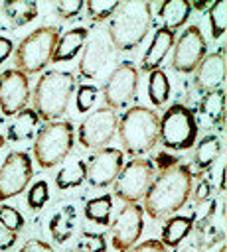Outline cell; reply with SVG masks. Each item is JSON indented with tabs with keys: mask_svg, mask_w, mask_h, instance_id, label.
<instances>
[{
	"mask_svg": "<svg viewBox=\"0 0 227 252\" xmlns=\"http://www.w3.org/2000/svg\"><path fill=\"white\" fill-rule=\"evenodd\" d=\"M207 55V41L197 26H188L174 43L172 69L178 73H191Z\"/></svg>",
	"mask_w": 227,
	"mask_h": 252,
	"instance_id": "5bb4252c",
	"label": "cell"
},
{
	"mask_svg": "<svg viewBox=\"0 0 227 252\" xmlns=\"http://www.w3.org/2000/svg\"><path fill=\"white\" fill-rule=\"evenodd\" d=\"M219 252H227V248H225V246H221V250H219Z\"/></svg>",
	"mask_w": 227,
	"mask_h": 252,
	"instance_id": "bcb514c9",
	"label": "cell"
},
{
	"mask_svg": "<svg viewBox=\"0 0 227 252\" xmlns=\"http://www.w3.org/2000/svg\"><path fill=\"white\" fill-rule=\"evenodd\" d=\"M209 14V26H211V35L215 39H219L225 33V26H227V2L225 0H215L211 2V6L207 8Z\"/></svg>",
	"mask_w": 227,
	"mask_h": 252,
	"instance_id": "4dcf8cb0",
	"label": "cell"
},
{
	"mask_svg": "<svg viewBox=\"0 0 227 252\" xmlns=\"http://www.w3.org/2000/svg\"><path fill=\"white\" fill-rule=\"evenodd\" d=\"M209 181H199V185L195 187V193H193V199H195V203L197 205H201L207 197H209Z\"/></svg>",
	"mask_w": 227,
	"mask_h": 252,
	"instance_id": "b9f144b4",
	"label": "cell"
},
{
	"mask_svg": "<svg viewBox=\"0 0 227 252\" xmlns=\"http://www.w3.org/2000/svg\"><path fill=\"white\" fill-rule=\"evenodd\" d=\"M75 226H77V209L73 205L61 207L49 220V232H51L53 240L59 244L67 242L73 236Z\"/></svg>",
	"mask_w": 227,
	"mask_h": 252,
	"instance_id": "603a6c76",
	"label": "cell"
},
{
	"mask_svg": "<svg viewBox=\"0 0 227 252\" xmlns=\"http://www.w3.org/2000/svg\"><path fill=\"white\" fill-rule=\"evenodd\" d=\"M16 240H18V232H12V230H8V228H4L0 224V250L12 248Z\"/></svg>",
	"mask_w": 227,
	"mask_h": 252,
	"instance_id": "ab89813d",
	"label": "cell"
},
{
	"mask_svg": "<svg viewBox=\"0 0 227 252\" xmlns=\"http://www.w3.org/2000/svg\"><path fill=\"white\" fill-rule=\"evenodd\" d=\"M0 120H2V118H0Z\"/></svg>",
	"mask_w": 227,
	"mask_h": 252,
	"instance_id": "7dc6e473",
	"label": "cell"
},
{
	"mask_svg": "<svg viewBox=\"0 0 227 252\" xmlns=\"http://www.w3.org/2000/svg\"><path fill=\"white\" fill-rule=\"evenodd\" d=\"M87 35H89L87 28H73V30L61 33L57 43H55L51 61L53 63H65V61L75 59L77 53L83 49V45L87 41Z\"/></svg>",
	"mask_w": 227,
	"mask_h": 252,
	"instance_id": "ffe728a7",
	"label": "cell"
},
{
	"mask_svg": "<svg viewBox=\"0 0 227 252\" xmlns=\"http://www.w3.org/2000/svg\"><path fill=\"white\" fill-rule=\"evenodd\" d=\"M39 124V118L36 114L34 108H24L20 110L16 116H14V122L8 124V132H6V138L10 142H24V140H30L36 132Z\"/></svg>",
	"mask_w": 227,
	"mask_h": 252,
	"instance_id": "484cf974",
	"label": "cell"
},
{
	"mask_svg": "<svg viewBox=\"0 0 227 252\" xmlns=\"http://www.w3.org/2000/svg\"><path fill=\"white\" fill-rule=\"evenodd\" d=\"M138 91V69L130 61L118 63L103 85L105 106L111 110L124 108L136 96Z\"/></svg>",
	"mask_w": 227,
	"mask_h": 252,
	"instance_id": "9c48e42d",
	"label": "cell"
},
{
	"mask_svg": "<svg viewBox=\"0 0 227 252\" xmlns=\"http://www.w3.org/2000/svg\"><path fill=\"white\" fill-rule=\"evenodd\" d=\"M47 199H49V187H47L45 181H36V183L30 187L28 197H26L28 207H30V209H36V211L41 209V207L47 203Z\"/></svg>",
	"mask_w": 227,
	"mask_h": 252,
	"instance_id": "e575fe53",
	"label": "cell"
},
{
	"mask_svg": "<svg viewBox=\"0 0 227 252\" xmlns=\"http://www.w3.org/2000/svg\"><path fill=\"white\" fill-rule=\"evenodd\" d=\"M83 8H85V4H83L81 0H61V2L57 4V14H59V18H63V20H71V18H75Z\"/></svg>",
	"mask_w": 227,
	"mask_h": 252,
	"instance_id": "8d00e7d4",
	"label": "cell"
},
{
	"mask_svg": "<svg viewBox=\"0 0 227 252\" xmlns=\"http://www.w3.org/2000/svg\"><path fill=\"white\" fill-rule=\"evenodd\" d=\"M75 142V130L69 120H53L45 122L34 140V158L39 167L49 169L61 163Z\"/></svg>",
	"mask_w": 227,
	"mask_h": 252,
	"instance_id": "8992f818",
	"label": "cell"
},
{
	"mask_svg": "<svg viewBox=\"0 0 227 252\" xmlns=\"http://www.w3.org/2000/svg\"><path fill=\"white\" fill-rule=\"evenodd\" d=\"M59 39V30L55 26H39L30 35H26L14 51V69L24 75H34L45 69L53 57L55 43Z\"/></svg>",
	"mask_w": 227,
	"mask_h": 252,
	"instance_id": "5b68a950",
	"label": "cell"
},
{
	"mask_svg": "<svg viewBox=\"0 0 227 252\" xmlns=\"http://www.w3.org/2000/svg\"><path fill=\"white\" fill-rule=\"evenodd\" d=\"M30 100V79L18 69L0 73V110L4 116H16Z\"/></svg>",
	"mask_w": 227,
	"mask_h": 252,
	"instance_id": "9a60e30c",
	"label": "cell"
},
{
	"mask_svg": "<svg viewBox=\"0 0 227 252\" xmlns=\"http://www.w3.org/2000/svg\"><path fill=\"white\" fill-rule=\"evenodd\" d=\"M148 98L154 106H164L170 98V79L162 69H156L152 73H148Z\"/></svg>",
	"mask_w": 227,
	"mask_h": 252,
	"instance_id": "f1b7e54d",
	"label": "cell"
},
{
	"mask_svg": "<svg viewBox=\"0 0 227 252\" xmlns=\"http://www.w3.org/2000/svg\"><path fill=\"white\" fill-rule=\"evenodd\" d=\"M156 177V167L146 158H132L128 163H124L113 181L114 197H118L122 203H138L144 199L152 179Z\"/></svg>",
	"mask_w": 227,
	"mask_h": 252,
	"instance_id": "ba28073f",
	"label": "cell"
},
{
	"mask_svg": "<svg viewBox=\"0 0 227 252\" xmlns=\"http://www.w3.org/2000/svg\"><path fill=\"white\" fill-rule=\"evenodd\" d=\"M225 83V47L207 53L193 69V87L199 93L221 89Z\"/></svg>",
	"mask_w": 227,
	"mask_h": 252,
	"instance_id": "2e32d148",
	"label": "cell"
},
{
	"mask_svg": "<svg viewBox=\"0 0 227 252\" xmlns=\"http://www.w3.org/2000/svg\"><path fill=\"white\" fill-rule=\"evenodd\" d=\"M12 51H14V43H12V39L0 35V63H4V61L12 55Z\"/></svg>",
	"mask_w": 227,
	"mask_h": 252,
	"instance_id": "7bdbcfd3",
	"label": "cell"
},
{
	"mask_svg": "<svg viewBox=\"0 0 227 252\" xmlns=\"http://www.w3.org/2000/svg\"><path fill=\"white\" fill-rule=\"evenodd\" d=\"M32 177V158L26 152H10L0 165V201H8L20 195Z\"/></svg>",
	"mask_w": 227,
	"mask_h": 252,
	"instance_id": "7c38bea8",
	"label": "cell"
},
{
	"mask_svg": "<svg viewBox=\"0 0 227 252\" xmlns=\"http://www.w3.org/2000/svg\"><path fill=\"white\" fill-rule=\"evenodd\" d=\"M191 183H193V175L189 165L186 163H178L170 169L160 171L152 179L144 195V205H142L144 213L154 220L174 215L191 197L193 191Z\"/></svg>",
	"mask_w": 227,
	"mask_h": 252,
	"instance_id": "6da1fadb",
	"label": "cell"
},
{
	"mask_svg": "<svg viewBox=\"0 0 227 252\" xmlns=\"http://www.w3.org/2000/svg\"><path fill=\"white\" fill-rule=\"evenodd\" d=\"M116 132H118L122 150L132 158H140L158 144L160 116L152 108H146L140 104L130 106L118 118Z\"/></svg>",
	"mask_w": 227,
	"mask_h": 252,
	"instance_id": "3957f363",
	"label": "cell"
},
{
	"mask_svg": "<svg viewBox=\"0 0 227 252\" xmlns=\"http://www.w3.org/2000/svg\"><path fill=\"white\" fill-rule=\"evenodd\" d=\"M189 14H191V8L188 0H164L158 6V16L164 24L162 28H168L172 32L182 28L188 22Z\"/></svg>",
	"mask_w": 227,
	"mask_h": 252,
	"instance_id": "cb8c5ba5",
	"label": "cell"
},
{
	"mask_svg": "<svg viewBox=\"0 0 227 252\" xmlns=\"http://www.w3.org/2000/svg\"><path fill=\"white\" fill-rule=\"evenodd\" d=\"M111 211H113V197L111 195H99L95 199H89L85 203V217L101 226L111 224Z\"/></svg>",
	"mask_w": 227,
	"mask_h": 252,
	"instance_id": "83f0119b",
	"label": "cell"
},
{
	"mask_svg": "<svg viewBox=\"0 0 227 252\" xmlns=\"http://www.w3.org/2000/svg\"><path fill=\"white\" fill-rule=\"evenodd\" d=\"M186 252H188V250H186Z\"/></svg>",
	"mask_w": 227,
	"mask_h": 252,
	"instance_id": "c3c4849f",
	"label": "cell"
},
{
	"mask_svg": "<svg viewBox=\"0 0 227 252\" xmlns=\"http://www.w3.org/2000/svg\"><path fill=\"white\" fill-rule=\"evenodd\" d=\"M126 252H170L160 240H156V238H148V240H144V242H140V244H134L130 250H126Z\"/></svg>",
	"mask_w": 227,
	"mask_h": 252,
	"instance_id": "74e56055",
	"label": "cell"
},
{
	"mask_svg": "<svg viewBox=\"0 0 227 252\" xmlns=\"http://www.w3.org/2000/svg\"><path fill=\"white\" fill-rule=\"evenodd\" d=\"M197 138V122L186 104H172L166 108V112L160 116V132L158 142L172 152H184L189 150L195 144Z\"/></svg>",
	"mask_w": 227,
	"mask_h": 252,
	"instance_id": "52a82bcc",
	"label": "cell"
},
{
	"mask_svg": "<svg viewBox=\"0 0 227 252\" xmlns=\"http://www.w3.org/2000/svg\"><path fill=\"white\" fill-rule=\"evenodd\" d=\"M142 228H144V209L136 203L124 205L109 224L113 248L116 252L130 250L138 242Z\"/></svg>",
	"mask_w": 227,
	"mask_h": 252,
	"instance_id": "8fae6325",
	"label": "cell"
},
{
	"mask_svg": "<svg viewBox=\"0 0 227 252\" xmlns=\"http://www.w3.org/2000/svg\"><path fill=\"white\" fill-rule=\"evenodd\" d=\"M75 250L77 252H105L107 250V238L101 232L85 230V232H81Z\"/></svg>",
	"mask_w": 227,
	"mask_h": 252,
	"instance_id": "d6a6232c",
	"label": "cell"
},
{
	"mask_svg": "<svg viewBox=\"0 0 227 252\" xmlns=\"http://www.w3.org/2000/svg\"><path fill=\"white\" fill-rule=\"evenodd\" d=\"M152 24V6L148 0L120 2L109 22V39L118 51H132L142 43Z\"/></svg>",
	"mask_w": 227,
	"mask_h": 252,
	"instance_id": "7a4b0ae2",
	"label": "cell"
},
{
	"mask_svg": "<svg viewBox=\"0 0 227 252\" xmlns=\"http://www.w3.org/2000/svg\"><path fill=\"white\" fill-rule=\"evenodd\" d=\"M2 12L10 26L20 28L38 16V4L32 0H8L2 4Z\"/></svg>",
	"mask_w": 227,
	"mask_h": 252,
	"instance_id": "4316f807",
	"label": "cell"
},
{
	"mask_svg": "<svg viewBox=\"0 0 227 252\" xmlns=\"http://www.w3.org/2000/svg\"><path fill=\"white\" fill-rule=\"evenodd\" d=\"M209 6H211V2H209V0H203V2H201V0H199V2H189V8H191V10L195 8V10H199V12L207 10Z\"/></svg>",
	"mask_w": 227,
	"mask_h": 252,
	"instance_id": "ee69618b",
	"label": "cell"
},
{
	"mask_svg": "<svg viewBox=\"0 0 227 252\" xmlns=\"http://www.w3.org/2000/svg\"><path fill=\"white\" fill-rule=\"evenodd\" d=\"M221 156V142L215 134H209V136H203L197 146H195V152H193V159H191V175H201L203 171H207L215 159Z\"/></svg>",
	"mask_w": 227,
	"mask_h": 252,
	"instance_id": "44dd1931",
	"label": "cell"
},
{
	"mask_svg": "<svg viewBox=\"0 0 227 252\" xmlns=\"http://www.w3.org/2000/svg\"><path fill=\"white\" fill-rule=\"evenodd\" d=\"M75 91V75L69 71H45L32 93L34 110L39 120L53 122L59 120L69 104V98Z\"/></svg>",
	"mask_w": 227,
	"mask_h": 252,
	"instance_id": "277c9868",
	"label": "cell"
},
{
	"mask_svg": "<svg viewBox=\"0 0 227 252\" xmlns=\"http://www.w3.org/2000/svg\"><path fill=\"white\" fill-rule=\"evenodd\" d=\"M18 252H55L45 240H39V238H30L24 242V246L18 250Z\"/></svg>",
	"mask_w": 227,
	"mask_h": 252,
	"instance_id": "f35d334b",
	"label": "cell"
},
{
	"mask_svg": "<svg viewBox=\"0 0 227 252\" xmlns=\"http://www.w3.org/2000/svg\"><path fill=\"white\" fill-rule=\"evenodd\" d=\"M193 230V217H172L164 222L162 226V238L160 242L170 250V248H178L182 244V240Z\"/></svg>",
	"mask_w": 227,
	"mask_h": 252,
	"instance_id": "d4e9b609",
	"label": "cell"
},
{
	"mask_svg": "<svg viewBox=\"0 0 227 252\" xmlns=\"http://www.w3.org/2000/svg\"><path fill=\"white\" fill-rule=\"evenodd\" d=\"M195 226V246L201 250H207L215 246L219 240L225 238V228L223 224H217V203L207 201V209L203 215H199L197 220H193Z\"/></svg>",
	"mask_w": 227,
	"mask_h": 252,
	"instance_id": "e0dca14e",
	"label": "cell"
},
{
	"mask_svg": "<svg viewBox=\"0 0 227 252\" xmlns=\"http://www.w3.org/2000/svg\"><path fill=\"white\" fill-rule=\"evenodd\" d=\"M118 4H120L118 0H89L85 4V10L91 22H103L114 14Z\"/></svg>",
	"mask_w": 227,
	"mask_h": 252,
	"instance_id": "1f68e13d",
	"label": "cell"
},
{
	"mask_svg": "<svg viewBox=\"0 0 227 252\" xmlns=\"http://www.w3.org/2000/svg\"><path fill=\"white\" fill-rule=\"evenodd\" d=\"M176 43V32L168 30V28H158L154 32V37L146 49V53L140 59V71L142 73H152L156 69H160L162 61L166 59V55L170 53V49Z\"/></svg>",
	"mask_w": 227,
	"mask_h": 252,
	"instance_id": "ac0fdd59",
	"label": "cell"
},
{
	"mask_svg": "<svg viewBox=\"0 0 227 252\" xmlns=\"http://www.w3.org/2000/svg\"><path fill=\"white\" fill-rule=\"evenodd\" d=\"M24 217L18 209L10 207V205H0V224L12 232H20L24 228Z\"/></svg>",
	"mask_w": 227,
	"mask_h": 252,
	"instance_id": "836d02e7",
	"label": "cell"
},
{
	"mask_svg": "<svg viewBox=\"0 0 227 252\" xmlns=\"http://www.w3.org/2000/svg\"><path fill=\"white\" fill-rule=\"evenodd\" d=\"M109 59V43L103 37H93L83 45V55L79 61V73L85 79H95Z\"/></svg>",
	"mask_w": 227,
	"mask_h": 252,
	"instance_id": "d6986e66",
	"label": "cell"
},
{
	"mask_svg": "<svg viewBox=\"0 0 227 252\" xmlns=\"http://www.w3.org/2000/svg\"><path fill=\"white\" fill-rule=\"evenodd\" d=\"M116 124H118V116L114 110L101 106L97 110H93L79 126L77 130V140L83 148L87 150H103L111 144V140L116 134Z\"/></svg>",
	"mask_w": 227,
	"mask_h": 252,
	"instance_id": "30bf717a",
	"label": "cell"
},
{
	"mask_svg": "<svg viewBox=\"0 0 227 252\" xmlns=\"http://www.w3.org/2000/svg\"><path fill=\"white\" fill-rule=\"evenodd\" d=\"M174 165H178V158H176V156H170V154H166V152H160V154L156 156V167H158L160 171L170 169V167H174Z\"/></svg>",
	"mask_w": 227,
	"mask_h": 252,
	"instance_id": "60d3db41",
	"label": "cell"
},
{
	"mask_svg": "<svg viewBox=\"0 0 227 252\" xmlns=\"http://www.w3.org/2000/svg\"><path fill=\"white\" fill-rule=\"evenodd\" d=\"M85 181V161L83 159H73L61 167V171L55 175V185L57 189H73L79 187Z\"/></svg>",
	"mask_w": 227,
	"mask_h": 252,
	"instance_id": "f546056e",
	"label": "cell"
},
{
	"mask_svg": "<svg viewBox=\"0 0 227 252\" xmlns=\"http://www.w3.org/2000/svg\"><path fill=\"white\" fill-rule=\"evenodd\" d=\"M122 165L124 154L118 148L107 146L103 150H97L85 161V181L95 189H105L116 179Z\"/></svg>",
	"mask_w": 227,
	"mask_h": 252,
	"instance_id": "4fadbf2b",
	"label": "cell"
},
{
	"mask_svg": "<svg viewBox=\"0 0 227 252\" xmlns=\"http://www.w3.org/2000/svg\"><path fill=\"white\" fill-rule=\"evenodd\" d=\"M97 100V87L95 85H81L75 94V106L79 112H87L93 102Z\"/></svg>",
	"mask_w": 227,
	"mask_h": 252,
	"instance_id": "d590c367",
	"label": "cell"
},
{
	"mask_svg": "<svg viewBox=\"0 0 227 252\" xmlns=\"http://www.w3.org/2000/svg\"><path fill=\"white\" fill-rule=\"evenodd\" d=\"M4 144H6V140H4V136L0 134V150H2V146H4Z\"/></svg>",
	"mask_w": 227,
	"mask_h": 252,
	"instance_id": "f6af8a7d",
	"label": "cell"
},
{
	"mask_svg": "<svg viewBox=\"0 0 227 252\" xmlns=\"http://www.w3.org/2000/svg\"><path fill=\"white\" fill-rule=\"evenodd\" d=\"M199 114L203 120L209 122V126L223 130V124H225V91L217 89V91L203 93V98L199 102Z\"/></svg>",
	"mask_w": 227,
	"mask_h": 252,
	"instance_id": "7402d4cb",
	"label": "cell"
}]
</instances>
